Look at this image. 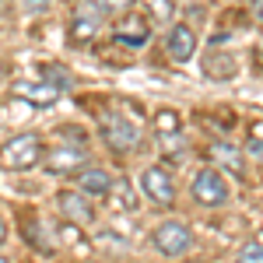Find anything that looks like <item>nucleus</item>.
I'll list each match as a JSON object with an SVG mask.
<instances>
[{
	"mask_svg": "<svg viewBox=\"0 0 263 263\" xmlns=\"http://www.w3.org/2000/svg\"><path fill=\"white\" fill-rule=\"evenodd\" d=\"M112 39L123 42V46H147L151 21L144 18V14H137V11H126L120 18V25H116V32H112Z\"/></svg>",
	"mask_w": 263,
	"mask_h": 263,
	"instance_id": "10",
	"label": "nucleus"
},
{
	"mask_svg": "<svg viewBox=\"0 0 263 263\" xmlns=\"http://www.w3.org/2000/svg\"><path fill=\"white\" fill-rule=\"evenodd\" d=\"M95 4H99L102 14H126L134 0H95Z\"/></svg>",
	"mask_w": 263,
	"mask_h": 263,
	"instance_id": "18",
	"label": "nucleus"
},
{
	"mask_svg": "<svg viewBox=\"0 0 263 263\" xmlns=\"http://www.w3.org/2000/svg\"><path fill=\"white\" fill-rule=\"evenodd\" d=\"M249 141H263V123H253L249 126Z\"/></svg>",
	"mask_w": 263,
	"mask_h": 263,
	"instance_id": "22",
	"label": "nucleus"
},
{
	"mask_svg": "<svg viewBox=\"0 0 263 263\" xmlns=\"http://www.w3.org/2000/svg\"><path fill=\"white\" fill-rule=\"evenodd\" d=\"M53 7V0H21V11H28V14H46Z\"/></svg>",
	"mask_w": 263,
	"mask_h": 263,
	"instance_id": "20",
	"label": "nucleus"
},
{
	"mask_svg": "<svg viewBox=\"0 0 263 263\" xmlns=\"http://www.w3.org/2000/svg\"><path fill=\"white\" fill-rule=\"evenodd\" d=\"M99 130H102V141L109 144V151H116V155H130L141 144V126L134 120H126L123 112H105Z\"/></svg>",
	"mask_w": 263,
	"mask_h": 263,
	"instance_id": "3",
	"label": "nucleus"
},
{
	"mask_svg": "<svg viewBox=\"0 0 263 263\" xmlns=\"http://www.w3.org/2000/svg\"><path fill=\"white\" fill-rule=\"evenodd\" d=\"M207 155H211V162H214V168H218V172H232L235 179H242L246 165H242V151H239L235 144L214 141L211 147H207Z\"/></svg>",
	"mask_w": 263,
	"mask_h": 263,
	"instance_id": "11",
	"label": "nucleus"
},
{
	"mask_svg": "<svg viewBox=\"0 0 263 263\" xmlns=\"http://www.w3.org/2000/svg\"><path fill=\"white\" fill-rule=\"evenodd\" d=\"M235 263H263V242H260V239H249V242L239 249Z\"/></svg>",
	"mask_w": 263,
	"mask_h": 263,
	"instance_id": "17",
	"label": "nucleus"
},
{
	"mask_svg": "<svg viewBox=\"0 0 263 263\" xmlns=\"http://www.w3.org/2000/svg\"><path fill=\"white\" fill-rule=\"evenodd\" d=\"M190 197L197 207H224L228 203V179L214 165H203L190 179Z\"/></svg>",
	"mask_w": 263,
	"mask_h": 263,
	"instance_id": "2",
	"label": "nucleus"
},
{
	"mask_svg": "<svg viewBox=\"0 0 263 263\" xmlns=\"http://www.w3.org/2000/svg\"><path fill=\"white\" fill-rule=\"evenodd\" d=\"M109 200H112V207L116 211H134L137 207V197H134V186L126 179H112V186H109V193H105Z\"/></svg>",
	"mask_w": 263,
	"mask_h": 263,
	"instance_id": "16",
	"label": "nucleus"
},
{
	"mask_svg": "<svg viewBox=\"0 0 263 263\" xmlns=\"http://www.w3.org/2000/svg\"><path fill=\"white\" fill-rule=\"evenodd\" d=\"M253 18L263 25V0H253Z\"/></svg>",
	"mask_w": 263,
	"mask_h": 263,
	"instance_id": "23",
	"label": "nucleus"
},
{
	"mask_svg": "<svg viewBox=\"0 0 263 263\" xmlns=\"http://www.w3.org/2000/svg\"><path fill=\"white\" fill-rule=\"evenodd\" d=\"M57 207L67 221L74 224H91L95 221V207H91V197H84L81 190H60L57 193Z\"/></svg>",
	"mask_w": 263,
	"mask_h": 263,
	"instance_id": "8",
	"label": "nucleus"
},
{
	"mask_svg": "<svg viewBox=\"0 0 263 263\" xmlns=\"http://www.w3.org/2000/svg\"><path fill=\"white\" fill-rule=\"evenodd\" d=\"M141 193L151 203H158V207H172L176 203V179H172V172L162 168V165H147L141 172Z\"/></svg>",
	"mask_w": 263,
	"mask_h": 263,
	"instance_id": "5",
	"label": "nucleus"
},
{
	"mask_svg": "<svg viewBox=\"0 0 263 263\" xmlns=\"http://www.w3.org/2000/svg\"><path fill=\"white\" fill-rule=\"evenodd\" d=\"M0 263H11V260H7V256H0Z\"/></svg>",
	"mask_w": 263,
	"mask_h": 263,
	"instance_id": "26",
	"label": "nucleus"
},
{
	"mask_svg": "<svg viewBox=\"0 0 263 263\" xmlns=\"http://www.w3.org/2000/svg\"><path fill=\"white\" fill-rule=\"evenodd\" d=\"M168 4H172V0H144V7L151 11V18H155V21H168V14H172Z\"/></svg>",
	"mask_w": 263,
	"mask_h": 263,
	"instance_id": "19",
	"label": "nucleus"
},
{
	"mask_svg": "<svg viewBox=\"0 0 263 263\" xmlns=\"http://www.w3.org/2000/svg\"><path fill=\"white\" fill-rule=\"evenodd\" d=\"M74 176H78V190L84 197H105L109 186H112V176L102 165H84L81 172H74Z\"/></svg>",
	"mask_w": 263,
	"mask_h": 263,
	"instance_id": "12",
	"label": "nucleus"
},
{
	"mask_svg": "<svg viewBox=\"0 0 263 263\" xmlns=\"http://www.w3.org/2000/svg\"><path fill=\"white\" fill-rule=\"evenodd\" d=\"M165 53L176 63L193 60V53H197V35H193V28L182 25V21L168 25V32H165Z\"/></svg>",
	"mask_w": 263,
	"mask_h": 263,
	"instance_id": "9",
	"label": "nucleus"
},
{
	"mask_svg": "<svg viewBox=\"0 0 263 263\" xmlns=\"http://www.w3.org/2000/svg\"><path fill=\"white\" fill-rule=\"evenodd\" d=\"M7 242V221H4V218H0V246Z\"/></svg>",
	"mask_w": 263,
	"mask_h": 263,
	"instance_id": "24",
	"label": "nucleus"
},
{
	"mask_svg": "<svg viewBox=\"0 0 263 263\" xmlns=\"http://www.w3.org/2000/svg\"><path fill=\"white\" fill-rule=\"evenodd\" d=\"M4 74H7V70H4V63H0V81H4Z\"/></svg>",
	"mask_w": 263,
	"mask_h": 263,
	"instance_id": "25",
	"label": "nucleus"
},
{
	"mask_svg": "<svg viewBox=\"0 0 263 263\" xmlns=\"http://www.w3.org/2000/svg\"><path fill=\"white\" fill-rule=\"evenodd\" d=\"M102 14L99 11V4L95 0H81L78 7H74V14H70V42H91L95 35L102 32Z\"/></svg>",
	"mask_w": 263,
	"mask_h": 263,
	"instance_id": "7",
	"label": "nucleus"
},
{
	"mask_svg": "<svg viewBox=\"0 0 263 263\" xmlns=\"http://www.w3.org/2000/svg\"><path fill=\"white\" fill-rule=\"evenodd\" d=\"M246 155L256 165H263V141H246Z\"/></svg>",
	"mask_w": 263,
	"mask_h": 263,
	"instance_id": "21",
	"label": "nucleus"
},
{
	"mask_svg": "<svg viewBox=\"0 0 263 263\" xmlns=\"http://www.w3.org/2000/svg\"><path fill=\"white\" fill-rule=\"evenodd\" d=\"M203 74H207L211 81H232V78L239 74V63H235L232 53L214 49V53H207V57H203Z\"/></svg>",
	"mask_w": 263,
	"mask_h": 263,
	"instance_id": "13",
	"label": "nucleus"
},
{
	"mask_svg": "<svg viewBox=\"0 0 263 263\" xmlns=\"http://www.w3.org/2000/svg\"><path fill=\"white\" fill-rule=\"evenodd\" d=\"M155 134H158V141L162 137H182V120L176 109H158L155 112Z\"/></svg>",
	"mask_w": 263,
	"mask_h": 263,
	"instance_id": "15",
	"label": "nucleus"
},
{
	"mask_svg": "<svg viewBox=\"0 0 263 263\" xmlns=\"http://www.w3.org/2000/svg\"><path fill=\"white\" fill-rule=\"evenodd\" d=\"M46 155L39 134H14L11 141L0 144V168L4 172H28L35 168Z\"/></svg>",
	"mask_w": 263,
	"mask_h": 263,
	"instance_id": "1",
	"label": "nucleus"
},
{
	"mask_svg": "<svg viewBox=\"0 0 263 263\" xmlns=\"http://www.w3.org/2000/svg\"><path fill=\"white\" fill-rule=\"evenodd\" d=\"M42 165L53 176H74V172H81L84 165H88V151H84L81 144H60V147H53V151L42 155Z\"/></svg>",
	"mask_w": 263,
	"mask_h": 263,
	"instance_id": "6",
	"label": "nucleus"
},
{
	"mask_svg": "<svg viewBox=\"0 0 263 263\" xmlns=\"http://www.w3.org/2000/svg\"><path fill=\"white\" fill-rule=\"evenodd\" d=\"M190 263H203V260H190Z\"/></svg>",
	"mask_w": 263,
	"mask_h": 263,
	"instance_id": "27",
	"label": "nucleus"
},
{
	"mask_svg": "<svg viewBox=\"0 0 263 263\" xmlns=\"http://www.w3.org/2000/svg\"><path fill=\"white\" fill-rule=\"evenodd\" d=\"M151 242H155V249H158L162 256L179 260V256H186V253L193 249V232L182 221H162L151 232Z\"/></svg>",
	"mask_w": 263,
	"mask_h": 263,
	"instance_id": "4",
	"label": "nucleus"
},
{
	"mask_svg": "<svg viewBox=\"0 0 263 263\" xmlns=\"http://www.w3.org/2000/svg\"><path fill=\"white\" fill-rule=\"evenodd\" d=\"M14 91H18V95H21L25 102H32V105H53V102L60 99V88H53L49 81H39V84L21 81L18 88H14Z\"/></svg>",
	"mask_w": 263,
	"mask_h": 263,
	"instance_id": "14",
	"label": "nucleus"
}]
</instances>
